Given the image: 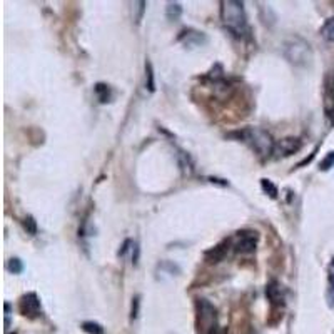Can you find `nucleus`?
I'll use <instances>...</instances> for the list:
<instances>
[{
  "label": "nucleus",
  "instance_id": "obj_18",
  "mask_svg": "<svg viewBox=\"0 0 334 334\" xmlns=\"http://www.w3.org/2000/svg\"><path fill=\"white\" fill-rule=\"evenodd\" d=\"M24 227H25V231L29 234H32V236L37 232V222H35V219L32 216H27L24 219Z\"/></svg>",
  "mask_w": 334,
  "mask_h": 334
},
{
  "label": "nucleus",
  "instance_id": "obj_5",
  "mask_svg": "<svg viewBox=\"0 0 334 334\" xmlns=\"http://www.w3.org/2000/svg\"><path fill=\"white\" fill-rule=\"evenodd\" d=\"M20 312L27 317H35L40 314V301L37 294L29 292V294L22 296V299H20Z\"/></svg>",
  "mask_w": 334,
  "mask_h": 334
},
{
  "label": "nucleus",
  "instance_id": "obj_17",
  "mask_svg": "<svg viewBox=\"0 0 334 334\" xmlns=\"http://www.w3.org/2000/svg\"><path fill=\"white\" fill-rule=\"evenodd\" d=\"M7 269L10 271V273H14V274H20L24 271V264H22V261H20L19 258H14V259L9 261Z\"/></svg>",
  "mask_w": 334,
  "mask_h": 334
},
{
  "label": "nucleus",
  "instance_id": "obj_10",
  "mask_svg": "<svg viewBox=\"0 0 334 334\" xmlns=\"http://www.w3.org/2000/svg\"><path fill=\"white\" fill-rule=\"evenodd\" d=\"M94 91H96V96L101 104H106L111 101V87H109L107 84H101V82L96 84Z\"/></svg>",
  "mask_w": 334,
  "mask_h": 334
},
{
  "label": "nucleus",
  "instance_id": "obj_4",
  "mask_svg": "<svg viewBox=\"0 0 334 334\" xmlns=\"http://www.w3.org/2000/svg\"><path fill=\"white\" fill-rule=\"evenodd\" d=\"M197 331L199 334H216L217 331V311L207 299H197Z\"/></svg>",
  "mask_w": 334,
  "mask_h": 334
},
{
  "label": "nucleus",
  "instance_id": "obj_20",
  "mask_svg": "<svg viewBox=\"0 0 334 334\" xmlns=\"http://www.w3.org/2000/svg\"><path fill=\"white\" fill-rule=\"evenodd\" d=\"M331 167H334V150L327 154L326 157L321 160V164H319V169H321V171H329Z\"/></svg>",
  "mask_w": 334,
  "mask_h": 334
},
{
  "label": "nucleus",
  "instance_id": "obj_13",
  "mask_svg": "<svg viewBox=\"0 0 334 334\" xmlns=\"http://www.w3.org/2000/svg\"><path fill=\"white\" fill-rule=\"evenodd\" d=\"M321 35L326 40H334V17L327 19L324 25L321 27Z\"/></svg>",
  "mask_w": 334,
  "mask_h": 334
},
{
  "label": "nucleus",
  "instance_id": "obj_9",
  "mask_svg": "<svg viewBox=\"0 0 334 334\" xmlns=\"http://www.w3.org/2000/svg\"><path fill=\"white\" fill-rule=\"evenodd\" d=\"M266 296H268L269 301L274 302V304H283V301H284L283 291H281V286L278 283H271L268 288H266Z\"/></svg>",
  "mask_w": 334,
  "mask_h": 334
},
{
  "label": "nucleus",
  "instance_id": "obj_7",
  "mask_svg": "<svg viewBox=\"0 0 334 334\" xmlns=\"http://www.w3.org/2000/svg\"><path fill=\"white\" fill-rule=\"evenodd\" d=\"M179 40L184 42L187 47H201L207 44L206 34L197 32V30H184V32L179 35Z\"/></svg>",
  "mask_w": 334,
  "mask_h": 334
},
{
  "label": "nucleus",
  "instance_id": "obj_3",
  "mask_svg": "<svg viewBox=\"0 0 334 334\" xmlns=\"http://www.w3.org/2000/svg\"><path fill=\"white\" fill-rule=\"evenodd\" d=\"M283 54L294 65H307L312 60L311 45L301 37H292L286 40L283 45Z\"/></svg>",
  "mask_w": 334,
  "mask_h": 334
},
{
  "label": "nucleus",
  "instance_id": "obj_8",
  "mask_svg": "<svg viewBox=\"0 0 334 334\" xmlns=\"http://www.w3.org/2000/svg\"><path fill=\"white\" fill-rule=\"evenodd\" d=\"M256 241H258V236H247V234L242 232L241 239L236 244V251L237 253H251V251L256 249Z\"/></svg>",
  "mask_w": 334,
  "mask_h": 334
},
{
  "label": "nucleus",
  "instance_id": "obj_21",
  "mask_svg": "<svg viewBox=\"0 0 334 334\" xmlns=\"http://www.w3.org/2000/svg\"><path fill=\"white\" fill-rule=\"evenodd\" d=\"M145 2H137V4H134V9L137 10V17H135V22H140V19H142V14H144V10H145Z\"/></svg>",
  "mask_w": 334,
  "mask_h": 334
},
{
  "label": "nucleus",
  "instance_id": "obj_2",
  "mask_svg": "<svg viewBox=\"0 0 334 334\" xmlns=\"http://www.w3.org/2000/svg\"><path fill=\"white\" fill-rule=\"evenodd\" d=\"M239 137H241L244 142H247L261 157H268V155L274 154L276 142L273 140V137H271V134L266 132L263 129H259V127L244 129L239 132Z\"/></svg>",
  "mask_w": 334,
  "mask_h": 334
},
{
  "label": "nucleus",
  "instance_id": "obj_16",
  "mask_svg": "<svg viewBox=\"0 0 334 334\" xmlns=\"http://www.w3.org/2000/svg\"><path fill=\"white\" fill-rule=\"evenodd\" d=\"M82 329L87 334H104V327L99 324V322H94V321L82 322Z\"/></svg>",
  "mask_w": 334,
  "mask_h": 334
},
{
  "label": "nucleus",
  "instance_id": "obj_23",
  "mask_svg": "<svg viewBox=\"0 0 334 334\" xmlns=\"http://www.w3.org/2000/svg\"><path fill=\"white\" fill-rule=\"evenodd\" d=\"M331 89H332V96H334V79H332V87Z\"/></svg>",
  "mask_w": 334,
  "mask_h": 334
},
{
  "label": "nucleus",
  "instance_id": "obj_12",
  "mask_svg": "<svg viewBox=\"0 0 334 334\" xmlns=\"http://www.w3.org/2000/svg\"><path fill=\"white\" fill-rule=\"evenodd\" d=\"M327 278H329V289H327V301L329 306H334V259L331 261L329 269H327Z\"/></svg>",
  "mask_w": 334,
  "mask_h": 334
},
{
  "label": "nucleus",
  "instance_id": "obj_14",
  "mask_svg": "<svg viewBox=\"0 0 334 334\" xmlns=\"http://www.w3.org/2000/svg\"><path fill=\"white\" fill-rule=\"evenodd\" d=\"M145 87L149 89V92H154V91H155L154 70H152V64H150V62H145Z\"/></svg>",
  "mask_w": 334,
  "mask_h": 334
},
{
  "label": "nucleus",
  "instance_id": "obj_22",
  "mask_svg": "<svg viewBox=\"0 0 334 334\" xmlns=\"http://www.w3.org/2000/svg\"><path fill=\"white\" fill-rule=\"evenodd\" d=\"M137 309H139V297H135L134 302H132V314H130V317H132V319H135V317H137Z\"/></svg>",
  "mask_w": 334,
  "mask_h": 334
},
{
  "label": "nucleus",
  "instance_id": "obj_15",
  "mask_svg": "<svg viewBox=\"0 0 334 334\" xmlns=\"http://www.w3.org/2000/svg\"><path fill=\"white\" fill-rule=\"evenodd\" d=\"M261 187H263V191L266 192V194H269L271 199H276V197H278V194H279L278 187H276L269 179H263V181H261Z\"/></svg>",
  "mask_w": 334,
  "mask_h": 334
},
{
  "label": "nucleus",
  "instance_id": "obj_11",
  "mask_svg": "<svg viewBox=\"0 0 334 334\" xmlns=\"http://www.w3.org/2000/svg\"><path fill=\"white\" fill-rule=\"evenodd\" d=\"M165 15H167V19H169L171 22H176V20H179L181 15H182L181 4H177V2H169V4H167Z\"/></svg>",
  "mask_w": 334,
  "mask_h": 334
},
{
  "label": "nucleus",
  "instance_id": "obj_19",
  "mask_svg": "<svg viewBox=\"0 0 334 334\" xmlns=\"http://www.w3.org/2000/svg\"><path fill=\"white\" fill-rule=\"evenodd\" d=\"M179 164L182 167V171L192 172V162H191L189 155H187L186 152H179Z\"/></svg>",
  "mask_w": 334,
  "mask_h": 334
},
{
  "label": "nucleus",
  "instance_id": "obj_1",
  "mask_svg": "<svg viewBox=\"0 0 334 334\" xmlns=\"http://www.w3.org/2000/svg\"><path fill=\"white\" fill-rule=\"evenodd\" d=\"M221 19L224 25L236 35H244L247 32V17L244 10L242 2L236 0H227L221 4Z\"/></svg>",
  "mask_w": 334,
  "mask_h": 334
},
{
  "label": "nucleus",
  "instance_id": "obj_6",
  "mask_svg": "<svg viewBox=\"0 0 334 334\" xmlns=\"http://www.w3.org/2000/svg\"><path fill=\"white\" fill-rule=\"evenodd\" d=\"M302 142L297 137H288V139H283L279 140V142H276V147H274V154L278 155H283V157H286V155H291L297 152V150L301 149Z\"/></svg>",
  "mask_w": 334,
  "mask_h": 334
}]
</instances>
